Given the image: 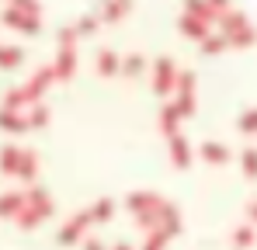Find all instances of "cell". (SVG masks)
Wrapping results in <instances>:
<instances>
[{"instance_id":"obj_9","label":"cell","mask_w":257,"mask_h":250,"mask_svg":"<svg viewBox=\"0 0 257 250\" xmlns=\"http://www.w3.org/2000/svg\"><path fill=\"white\" fill-rule=\"evenodd\" d=\"M171 157H174V164H177V167L191 164V150H188V143H184L181 132H174V136H171Z\"/></svg>"},{"instance_id":"obj_29","label":"cell","mask_w":257,"mask_h":250,"mask_svg":"<svg viewBox=\"0 0 257 250\" xmlns=\"http://www.w3.org/2000/svg\"><path fill=\"white\" fill-rule=\"evenodd\" d=\"M247 212H250V219H257V202H250V205H247Z\"/></svg>"},{"instance_id":"obj_27","label":"cell","mask_w":257,"mask_h":250,"mask_svg":"<svg viewBox=\"0 0 257 250\" xmlns=\"http://www.w3.org/2000/svg\"><path fill=\"white\" fill-rule=\"evenodd\" d=\"M202 49H205V52H219V49H226V39H212V35H205V39H202Z\"/></svg>"},{"instance_id":"obj_5","label":"cell","mask_w":257,"mask_h":250,"mask_svg":"<svg viewBox=\"0 0 257 250\" xmlns=\"http://www.w3.org/2000/svg\"><path fill=\"white\" fill-rule=\"evenodd\" d=\"M160 195H153V191H136V195H128V208L132 212H150V208H160Z\"/></svg>"},{"instance_id":"obj_25","label":"cell","mask_w":257,"mask_h":250,"mask_svg":"<svg viewBox=\"0 0 257 250\" xmlns=\"http://www.w3.org/2000/svg\"><path fill=\"white\" fill-rule=\"evenodd\" d=\"M233 240H236L240 247H250V243H254V229H250V226H243V229H236V236H233Z\"/></svg>"},{"instance_id":"obj_10","label":"cell","mask_w":257,"mask_h":250,"mask_svg":"<svg viewBox=\"0 0 257 250\" xmlns=\"http://www.w3.org/2000/svg\"><path fill=\"white\" fill-rule=\"evenodd\" d=\"M118 66H122V63H118V56H115L111 49H101V52H97V70H101V77H115Z\"/></svg>"},{"instance_id":"obj_15","label":"cell","mask_w":257,"mask_h":250,"mask_svg":"<svg viewBox=\"0 0 257 250\" xmlns=\"http://www.w3.org/2000/svg\"><path fill=\"white\" fill-rule=\"evenodd\" d=\"M177 122H181L177 108H174V104H164V111H160V129H164L167 136H174V132H177Z\"/></svg>"},{"instance_id":"obj_14","label":"cell","mask_w":257,"mask_h":250,"mask_svg":"<svg viewBox=\"0 0 257 250\" xmlns=\"http://www.w3.org/2000/svg\"><path fill=\"white\" fill-rule=\"evenodd\" d=\"M35 170H39V157H35V153H25V150H21V160H18V177L32 181V177H35Z\"/></svg>"},{"instance_id":"obj_23","label":"cell","mask_w":257,"mask_h":250,"mask_svg":"<svg viewBox=\"0 0 257 250\" xmlns=\"http://www.w3.org/2000/svg\"><path fill=\"white\" fill-rule=\"evenodd\" d=\"M240 129H243V132H257V108H250V111L240 118Z\"/></svg>"},{"instance_id":"obj_24","label":"cell","mask_w":257,"mask_h":250,"mask_svg":"<svg viewBox=\"0 0 257 250\" xmlns=\"http://www.w3.org/2000/svg\"><path fill=\"white\" fill-rule=\"evenodd\" d=\"M73 28H77V35H90V32L97 28V18H80Z\"/></svg>"},{"instance_id":"obj_12","label":"cell","mask_w":257,"mask_h":250,"mask_svg":"<svg viewBox=\"0 0 257 250\" xmlns=\"http://www.w3.org/2000/svg\"><path fill=\"white\" fill-rule=\"evenodd\" d=\"M25 205V195H18V191H7V195H0V215H18Z\"/></svg>"},{"instance_id":"obj_17","label":"cell","mask_w":257,"mask_h":250,"mask_svg":"<svg viewBox=\"0 0 257 250\" xmlns=\"http://www.w3.org/2000/svg\"><path fill=\"white\" fill-rule=\"evenodd\" d=\"M18 63H21V49L4 45V49H0V70H14Z\"/></svg>"},{"instance_id":"obj_8","label":"cell","mask_w":257,"mask_h":250,"mask_svg":"<svg viewBox=\"0 0 257 250\" xmlns=\"http://www.w3.org/2000/svg\"><path fill=\"white\" fill-rule=\"evenodd\" d=\"M0 129H7V132H28V118L18 115V111H11V108H0Z\"/></svg>"},{"instance_id":"obj_1","label":"cell","mask_w":257,"mask_h":250,"mask_svg":"<svg viewBox=\"0 0 257 250\" xmlns=\"http://www.w3.org/2000/svg\"><path fill=\"white\" fill-rule=\"evenodd\" d=\"M174 83H177V70H174V63L167 56H160L157 59V77H153V90L157 94H171Z\"/></svg>"},{"instance_id":"obj_3","label":"cell","mask_w":257,"mask_h":250,"mask_svg":"<svg viewBox=\"0 0 257 250\" xmlns=\"http://www.w3.org/2000/svg\"><path fill=\"white\" fill-rule=\"evenodd\" d=\"M4 25H11V28L25 32V35H35L39 32V18L35 14H25V11H14V7L4 14Z\"/></svg>"},{"instance_id":"obj_22","label":"cell","mask_w":257,"mask_h":250,"mask_svg":"<svg viewBox=\"0 0 257 250\" xmlns=\"http://www.w3.org/2000/svg\"><path fill=\"white\" fill-rule=\"evenodd\" d=\"M243 174L247 177H257V150H247L243 153Z\"/></svg>"},{"instance_id":"obj_7","label":"cell","mask_w":257,"mask_h":250,"mask_svg":"<svg viewBox=\"0 0 257 250\" xmlns=\"http://www.w3.org/2000/svg\"><path fill=\"white\" fill-rule=\"evenodd\" d=\"M25 205L28 208H35V212H39V215H52V202H49V195H45L42 188H32V191H28V195H25Z\"/></svg>"},{"instance_id":"obj_30","label":"cell","mask_w":257,"mask_h":250,"mask_svg":"<svg viewBox=\"0 0 257 250\" xmlns=\"http://www.w3.org/2000/svg\"><path fill=\"white\" fill-rule=\"evenodd\" d=\"M115 250H132V247H128V243H118V247H115Z\"/></svg>"},{"instance_id":"obj_11","label":"cell","mask_w":257,"mask_h":250,"mask_svg":"<svg viewBox=\"0 0 257 250\" xmlns=\"http://www.w3.org/2000/svg\"><path fill=\"white\" fill-rule=\"evenodd\" d=\"M128 7H132V0H104L101 18H104V21H118V18H125Z\"/></svg>"},{"instance_id":"obj_4","label":"cell","mask_w":257,"mask_h":250,"mask_svg":"<svg viewBox=\"0 0 257 250\" xmlns=\"http://www.w3.org/2000/svg\"><path fill=\"white\" fill-rule=\"evenodd\" d=\"M73 70H77V52H73V49H59V59H56V66H52V73L63 77V80H70Z\"/></svg>"},{"instance_id":"obj_13","label":"cell","mask_w":257,"mask_h":250,"mask_svg":"<svg viewBox=\"0 0 257 250\" xmlns=\"http://www.w3.org/2000/svg\"><path fill=\"white\" fill-rule=\"evenodd\" d=\"M18 160H21V150H14V146L0 150V170L4 174H18Z\"/></svg>"},{"instance_id":"obj_6","label":"cell","mask_w":257,"mask_h":250,"mask_svg":"<svg viewBox=\"0 0 257 250\" xmlns=\"http://www.w3.org/2000/svg\"><path fill=\"white\" fill-rule=\"evenodd\" d=\"M181 32H184L188 39H205V35H209V21H202V18H195V14H184V18H181Z\"/></svg>"},{"instance_id":"obj_28","label":"cell","mask_w":257,"mask_h":250,"mask_svg":"<svg viewBox=\"0 0 257 250\" xmlns=\"http://www.w3.org/2000/svg\"><path fill=\"white\" fill-rule=\"evenodd\" d=\"M84 250H104V247H101L97 240H84Z\"/></svg>"},{"instance_id":"obj_18","label":"cell","mask_w":257,"mask_h":250,"mask_svg":"<svg viewBox=\"0 0 257 250\" xmlns=\"http://www.w3.org/2000/svg\"><path fill=\"white\" fill-rule=\"evenodd\" d=\"M39 219H42V215H39L35 208H28V205H21V212H18V226H21V229H35Z\"/></svg>"},{"instance_id":"obj_20","label":"cell","mask_w":257,"mask_h":250,"mask_svg":"<svg viewBox=\"0 0 257 250\" xmlns=\"http://www.w3.org/2000/svg\"><path fill=\"white\" fill-rule=\"evenodd\" d=\"M118 70H122L125 77H136V73H143V56H128V59L122 63V66H118Z\"/></svg>"},{"instance_id":"obj_16","label":"cell","mask_w":257,"mask_h":250,"mask_svg":"<svg viewBox=\"0 0 257 250\" xmlns=\"http://www.w3.org/2000/svg\"><path fill=\"white\" fill-rule=\"evenodd\" d=\"M202 157H205L209 164H226V160H229V150H222V146H215V143H205V146H202Z\"/></svg>"},{"instance_id":"obj_26","label":"cell","mask_w":257,"mask_h":250,"mask_svg":"<svg viewBox=\"0 0 257 250\" xmlns=\"http://www.w3.org/2000/svg\"><path fill=\"white\" fill-rule=\"evenodd\" d=\"M14 11H25V14L39 18V0H14Z\"/></svg>"},{"instance_id":"obj_2","label":"cell","mask_w":257,"mask_h":250,"mask_svg":"<svg viewBox=\"0 0 257 250\" xmlns=\"http://www.w3.org/2000/svg\"><path fill=\"white\" fill-rule=\"evenodd\" d=\"M90 222H94V219H90V212H77V215H73L63 229H59V243H77Z\"/></svg>"},{"instance_id":"obj_19","label":"cell","mask_w":257,"mask_h":250,"mask_svg":"<svg viewBox=\"0 0 257 250\" xmlns=\"http://www.w3.org/2000/svg\"><path fill=\"white\" fill-rule=\"evenodd\" d=\"M111 212H115V205H111L108 198H101L97 205L90 208V219H94V222H104V219H111Z\"/></svg>"},{"instance_id":"obj_21","label":"cell","mask_w":257,"mask_h":250,"mask_svg":"<svg viewBox=\"0 0 257 250\" xmlns=\"http://www.w3.org/2000/svg\"><path fill=\"white\" fill-rule=\"evenodd\" d=\"M45 122H49V108H42V104H39V108L28 115V129H42Z\"/></svg>"}]
</instances>
